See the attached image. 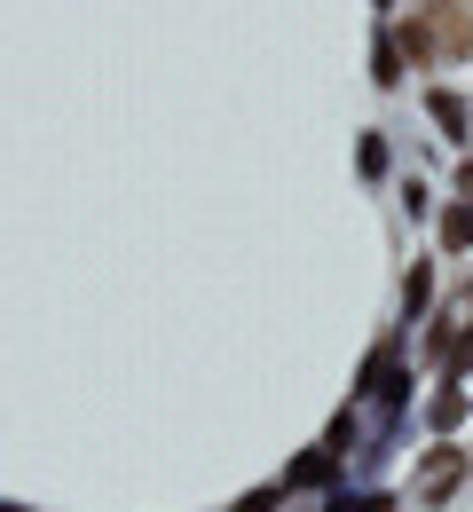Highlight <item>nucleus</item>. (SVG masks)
<instances>
[{"mask_svg":"<svg viewBox=\"0 0 473 512\" xmlns=\"http://www.w3.org/2000/svg\"><path fill=\"white\" fill-rule=\"evenodd\" d=\"M403 40H410V64H458V56H473V8L466 0H418Z\"/></svg>","mask_w":473,"mask_h":512,"instance_id":"nucleus-1","label":"nucleus"},{"mask_svg":"<svg viewBox=\"0 0 473 512\" xmlns=\"http://www.w3.org/2000/svg\"><path fill=\"white\" fill-rule=\"evenodd\" d=\"M450 481H458V457H450V449H442V457H434V465H426V497H442V489H450Z\"/></svg>","mask_w":473,"mask_h":512,"instance_id":"nucleus-2","label":"nucleus"},{"mask_svg":"<svg viewBox=\"0 0 473 512\" xmlns=\"http://www.w3.org/2000/svg\"><path fill=\"white\" fill-rule=\"evenodd\" d=\"M434 119H442L450 134H466V103H458V95H434Z\"/></svg>","mask_w":473,"mask_h":512,"instance_id":"nucleus-3","label":"nucleus"},{"mask_svg":"<svg viewBox=\"0 0 473 512\" xmlns=\"http://www.w3.org/2000/svg\"><path fill=\"white\" fill-rule=\"evenodd\" d=\"M442 245H450V253H458V245H473V213H450V221H442Z\"/></svg>","mask_w":473,"mask_h":512,"instance_id":"nucleus-4","label":"nucleus"}]
</instances>
